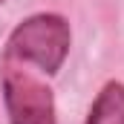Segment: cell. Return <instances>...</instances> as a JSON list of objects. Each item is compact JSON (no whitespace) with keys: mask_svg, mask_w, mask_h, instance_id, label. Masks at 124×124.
Returning <instances> with one entry per match:
<instances>
[{"mask_svg":"<svg viewBox=\"0 0 124 124\" xmlns=\"http://www.w3.org/2000/svg\"><path fill=\"white\" fill-rule=\"evenodd\" d=\"M3 3H6V0H0V6H3Z\"/></svg>","mask_w":124,"mask_h":124,"instance_id":"obj_4","label":"cell"},{"mask_svg":"<svg viewBox=\"0 0 124 124\" xmlns=\"http://www.w3.org/2000/svg\"><path fill=\"white\" fill-rule=\"evenodd\" d=\"M84 124H124V84L107 81L95 95Z\"/></svg>","mask_w":124,"mask_h":124,"instance_id":"obj_3","label":"cell"},{"mask_svg":"<svg viewBox=\"0 0 124 124\" xmlns=\"http://www.w3.org/2000/svg\"><path fill=\"white\" fill-rule=\"evenodd\" d=\"M0 87L9 124H58L52 87L23 69V63L3 61Z\"/></svg>","mask_w":124,"mask_h":124,"instance_id":"obj_2","label":"cell"},{"mask_svg":"<svg viewBox=\"0 0 124 124\" xmlns=\"http://www.w3.org/2000/svg\"><path fill=\"white\" fill-rule=\"evenodd\" d=\"M72 46V29L58 12H38L23 17L6 38L3 61L32 63L43 75H58Z\"/></svg>","mask_w":124,"mask_h":124,"instance_id":"obj_1","label":"cell"}]
</instances>
